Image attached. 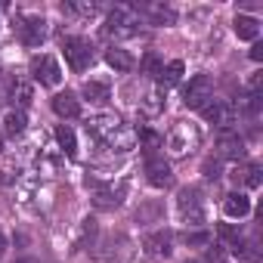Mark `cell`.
<instances>
[{"mask_svg":"<svg viewBox=\"0 0 263 263\" xmlns=\"http://www.w3.org/2000/svg\"><path fill=\"white\" fill-rule=\"evenodd\" d=\"M161 87L167 90V87H174V84H180V78H183V62L180 59H174V62H167L164 68H161Z\"/></svg>","mask_w":263,"mask_h":263,"instance_id":"25","label":"cell"},{"mask_svg":"<svg viewBox=\"0 0 263 263\" xmlns=\"http://www.w3.org/2000/svg\"><path fill=\"white\" fill-rule=\"evenodd\" d=\"M251 59H254V62H260V59H263V44H254V50H251Z\"/></svg>","mask_w":263,"mask_h":263,"instance_id":"35","label":"cell"},{"mask_svg":"<svg viewBox=\"0 0 263 263\" xmlns=\"http://www.w3.org/2000/svg\"><path fill=\"white\" fill-rule=\"evenodd\" d=\"M0 152H4V130H0Z\"/></svg>","mask_w":263,"mask_h":263,"instance_id":"37","label":"cell"},{"mask_svg":"<svg viewBox=\"0 0 263 263\" xmlns=\"http://www.w3.org/2000/svg\"><path fill=\"white\" fill-rule=\"evenodd\" d=\"M232 28H235V34H238V41L257 44V37H260V22H257L254 16H235Z\"/></svg>","mask_w":263,"mask_h":263,"instance_id":"16","label":"cell"},{"mask_svg":"<svg viewBox=\"0 0 263 263\" xmlns=\"http://www.w3.org/2000/svg\"><path fill=\"white\" fill-rule=\"evenodd\" d=\"M164 214V208H161V201H146L140 211H137V220L140 223H158V217Z\"/></svg>","mask_w":263,"mask_h":263,"instance_id":"26","label":"cell"},{"mask_svg":"<svg viewBox=\"0 0 263 263\" xmlns=\"http://www.w3.org/2000/svg\"><path fill=\"white\" fill-rule=\"evenodd\" d=\"M7 254V238H4V232H0V257Z\"/></svg>","mask_w":263,"mask_h":263,"instance_id":"36","label":"cell"},{"mask_svg":"<svg viewBox=\"0 0 263 263\" xmlns=\"http://www.w3.org/2000/svg\"><path fill=\"white\" fill-rule=\"evenodd\" d=\"M174 245V235L167 232V229H155V232H149L146 238H143V251L152 257V260H164V257H171V248Z\"/></svg>","mask_w":263,"mask_h":263,"instance_id":"9","label":"cell"},{"mask_svg":"<svg viewBox=\"0 0 263 263\" xmlns=\"http://www.w3.org/2000/svg\"><path fill=\"white\" fill-rule=\"evenodd\" d=\"M93 238H96V220H93V217H87V220L81 223V235H78V241H74V248L81 251V248H87V245H93Z\"/></svg>","mask_w":263,"mask_h":263,"instance_id":"27","label":"cell"},{"mask_svg":"<svg viewBox=\"0 0 263 263\" xmlns=\"http://www.w3.org/2000/svg\"><path fill=\"white\" fill-rule=\"evenodd\" d=\"M201 171H204V177H208V180H217V177H220V164H217L214 158H208V161L201 164Z\"/></svg>","mask_w":263,"mask_h":263,"instance_id":"34","label":"cell"},{"mask_svg":"<svg viewBox=\"0 0 263 263\" xmlns=\"http://www.w3.org/2000/svg\"><path fill=\"white\" fill-rule=\"evenodd\" d=\"M217 158H229V161H241L245 158V140L232 130H223L217 137Z\"/></svg>","mask_w":263,"mask_h":263,"instance_id":"10","label":"cell"},{"mask_svg":"<svg viewBox=\"0 0 263 263\" xmlns=\"http://www.w3.org/2000/svg\"><path fill=\"white\" fill-rule=\"evenodd\" d=\"M87 134H90L93 140H99L102 146L118 149V152L134 149V140H137L134 130H127L118 115H96V118H90V121H87Z\"/></svg>","mask_w":263,"mask_h":263,"instance_id":"1","label":"cell"},{"mask_svg":"<svg viewBox=\"0 0 263 263\" xmlns=\"http://www.w3.org/2000/svg\"><path fill=\"white\" fill-rule=\"evenodd\" d=\"M223 211H226V217L241 220V217H248V214H251V198H248L245 192H229V195H226V201H223Z\"/></svg>","mask_w":263,"mask_h":263,"instance_id":"15","label":"cell"},{"mask_svg":"<svg viewBox=\"0 0 263 263\" xmlns=\"http://www.w3.org/2000/svg\"><path fill=\"white\" fill-rule=\"evenodd\" d=\"M161 108H164V87H155V90L146 93V99H143V111H146L149 118H155Z\"/></svg>","mask_w":263,"mask_h":263,"instance_id":"23","label":"cell"},{"mask_svg":"<svg viewBox=\"0 0 263 263\" xmlns=\"http://www.w3.org/2000/svg\"><path fill=\"white\" fill-rule=\"evenodd\" d=\"M211 93H214L211 78L208 74H195L186 84V90H183V102H186V108H204L211 102Z\"/></svg>","mask_w":263,"mask_h":263,"instance_id":"6","label":"cell"},{"mask_svg":"<svg viewBox=\"0 0 263 263\" xmlns=\"http://www.w3.org/2000/svg\"><path fill=\"white\" fill-rule=\"evenodd\" d=\"M19 37L25 47H41L47 41V22L41 16H28L22 25H19Z\"/></svg>","mask_w":263,"mask_h":263,"instance_id":"11","label":"cell"},{"mask_svg":"<svg viewBox=\"0 0 263 263\" xmlns=\"http://www.w3.org/2000/svg\"><path fill=\"white\" fill-rule=\"evenodd\" d=\"M146 16H149L152 25H174V22H177V13H174L171 7H161V4L146 7Z\"/></svg>","mask_w":263,"mask_h":263,"instance_id":"21","label":"cell"},{"mask_svg":"<svg viewBox=\"0 0 263 263\" xmlns=\"http://www.w3.org/2000/svg\"><path fill=\"white\" fill-rule=\"evenodd\" d=\"M56 140H59V146H62L65 155H78V140H74V130H71V127L59 124V127H56Z\"/></svg>","mask_w":263,"mask_h":263,"instance_id":"24","label":"cell"},{"mask_svg":"<svg viewBox=\"0 0 263 263\" xmlns=\"http://www.w3.org/2000/svg\"><path fill=\"white\" fill-rule=\"evenodd\" d=\"M25 111H19V108H10L7 115H4V127H0V130H4V137H22L25 134Z\"/></svg>","mask_w":263,"mask_h":263,"instance_id":"18","label":"cell"},{"mask_svg":"<svg viewBox=\"0 0 263 263\" xmlns=\"http://www.w3.org/2000/svg\"><path fill=\"white\" fill-rule=\"evenodd\" d=\"M198 143H201V134H198V127L189 124V121H180V124L171 130V137H167L171 155H189V152L198 149Z\"/></svg>","mask_w":263,"mask_h":263,"instance_id":"2","label":"cell"},{"mask_svg":"<svg viewBox=\"0 0 263 263\" xmlns=\"http://www.w3.org/2000/svg\"><path fill=\"white\" fill-rule=\"evenodd\" d=\"M53 111L59 115V118H65V121H71V118H78L81 115V102H78V96L74 93H56L53 96Z\"/></svg>","mask_w":263,"mask_h":263,"instance_id":"14","label":"cell"},{"mask_svg":"<svg viewBox=\"0 0 263 263\" xmlns=\"http://www.w3.org/2000/svg\"><path fill=\"white\" fill-rule=\"evenodd\" d=\"M183 263H201V260H183Z\"/></svg>","mask_w":263,"mask_h":263,"instance_id":"38","label":"cell"},{"mask_svg":"<svg viewBox=\"0 0 263 263\" xmlns=\"http://www.w3.org/2000/svg\"><path fill=\"white\" fill-rule=\"evenodd\" d=\"M183 241H186V245H208V241H211V235H208V232H186V235H183Z\"/></svg>","mask_w":263,"mask_h":263,"instance_id":"33","label":"cell"},{"mask_svg":"<svg viewBox=\"0 0 263 263\" xmlns=\"http://www.w3.org/2000/svg\"><path fill=\"white\" fill-rule=\"evenodd\" d=\"M10 99H13V102L19 105V111H22L25 105H31V102H34V87H31L28 81H22V78H19V81H13V87H10Z\"/></svg>","mask_w":263,"mask_h":263,"instance_id":"20","label":"cell"},{"mask_svg":"<svg viewBox=\"0 0 263 263\" xmlns=\"http://www.w3.org/2000/svg\"><path fill=\"white\" fill-rule=\"evenodd\" d=\"M201 111H204V118H208L211 124H217V127H223V130H229V127L238 121V105L229 102V99H211Z\"/></svg>","mask_w":263,"mask_h":263,"instance_id":"7","label":"cell"},{"mask_svg":"<svg viewBox=\"0 0 263 263\" xmlns=\"http://www.w3.org/2000/svg\"><path fill=\"white\" fill-rule=\"evenodd\" d=\"M146 180H149L155 189H167V186L174 183V171H171V164H167L164 158H149V164H146Z\"/></svg>","mask_w":263,"mask_h":263,"instance_id":"13","label":"cell"},{"mask_svg":"<svg viewBox=\"0 0 263 263\" xmlns=\"http://www.w3.org/2000/svg\"><path fill=\"white\" fill-rule=\"evenodd\" d=\"M217 235L226 241V248H235L238 241H241V232L235 229V226H229V223H220V229H217Z\"/></svg>","mask_w":263,"mask_h":263,"instance_id":"28","label":"cell"},{"mask_svg":"<svg viewBox=\"0 0 263 263\" xmlns=\"http://www.w3.org/2000/svg\"><path fill=\"white\" fill-rule=\"evenodd\" d=\"M105 62H108L115 71H134V65H137L134 56H130L124 47H108V50H105Z\"/></svg>","mask_w":263,"mask_h":263,"instance_id":"19","label":"cell"},{"mask_svg":"<svg viewBox=\"0 0 263 263\" xmlns=\"http://www.w3.org/2000/svg\"><path fill=\"white\" fill-rule=\"evenodd\" d=\"M62 53H65V62L71 71H84L90 62H93V47L87 37H65L62 41Z\"/></svg>","mask_w":263,"mask_h":263,"instance_id":"5","label":"cell"},{"mask_svg":"<svg viewBox=\"0 0 263 263\" xmlns=\"http://www.w3.org/2000/svg\"><path fill=\"white\" fill-rule=\"evenodd\" d=\"M84 96H87L90 102H108L111 87H108L105 81H87V84H84Z\"/></svg>","mask_w":263,"mask_h":263,"instance_id":"22","label":"cell"},{"mask_svg":"<svg viewBox=\"0 0 263 263\" xmlns=\"http://www.w3.org/2000/svg\"><path fill=\"white\" fill-rule=\"evenodd\" d=\"M31 74L44 87H59V81H62V68L53 56H34L31 59Z\"/></svg>","mask_w":263,"mask_h":263,"instance_id":"8","label":"cell"},{"mask_svg":"<svg viewBox=\"0 0 263 263\" xmlns=\"http://www.w3.org/2000/svg\"><path fill=\"white\" fill-rule=\"evenodd\" d=\"M140 25V16L137 10H130V7H115L102 25V34H118V37H127V34H134Z\"/></svg>","mask_w":263,"mask_h":263,"instance_id":"4","label":"cell"},{"mask_svg":"<svg viewBox=\"0 0 263 263\" xmlns=\"http://www.w3.org/2000/svg\"><path fill=\"white\" fill-rule=\"evenodd\" d=\"M62 10L65 13H74V16H93L96 13V4H65Z\"/></svg>","mask_w":263,"mask_h":263,"instance_id":"30","label":"cell"},{"mask_svg":"<svg viewBox=\"0 0 263 263\" xmlns=\"http://www.w3.org/2000/svg\"><path fill=\"white\" fill-rule=\"evenodd\" d=\"M158 146H161V137L152 134V130H143V149H146V155H152Z\"/></svg>","mask_w":263,"mask_h":263,"instance_id":"31","label":"cell"},{"mask_svg":"<svg viewBox=\"0 0 263 263\" xmlns=\"http://www.w3.org/2000/svg\"><path fill=\"white\" fill-rule=\"evenodd\" d=\"M201 263H229V257H226L223 248H208V254H204Z\"/></svg>","mask_w":263,"mask_h":263,"instance_id":"32","label":"cell"},{"mask_svg":"<svg viewBox=\"0 0 263 263\" xmlns=\"http://www.w3.org/2000/svg\"><path fill=\"white\" fill-rule=\"evenodd\" d=\"M177 211H180V217H183L189 226L204 223V198H201V192H198L195 186L180 189V195H177Z\"/></svg>","mask_w":263,"mask_h":263,"instance_id":"3","label":"cell"},{"mask_svg":"<svg viewBox=\"0 0 263 263\" xmlns=\"http://www.w3.org/2000/svg\"><path fill=\"white\" fill-rule=\"evenodd\" d=\"M232 180L235 183H241V186H248V189H257L260 186V164H254V161H248V164H235V171H232Z\"/></svg>","mask_w":263,"mask_h":263,"instance_id":"17","label":"cell"},{"mask_svg":"<svg viewBox=\"0 0 263 263\" xmlns=\"http://www.w3.org/2000/svg\"><path fill=\"white\" fill-rule=\"evenodd\" d=\"M161 68H164V62H161L155 53H146V56H143V71H146V74H155V78H158Z\"/></svg>","mask_w":263,"mask_h":263,"instance_id":"29","label":"cell"},{"mask_svg":"<svg viewBox=\"0 0 263 263\" xmlns=\"http://www.w3.org/2000/svg\"><path fill=\"white\" fill-rule=\"evenodd\" d=\"M124 195H127V186L124 183H108V186H99L96 189V195H93V204L99 208V211H115L121 201H124Z\"/></svg>","mask_w":263,"mask_h":263,"instance_id":"12","label":"cell"}]
</instances>
